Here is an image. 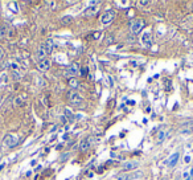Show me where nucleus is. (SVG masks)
<instances>
[{"label":"nucleus","instance_id":"aec40b11","mask_svg":"<svg viewBox=\"0 0 193 180\" xmlns=\"http://www.w3.org/2000/svg\"><path fill=\"white\" fill-rule=\"evenodd\" d=\"M87 73H89V68H81V70H79V74H81L82 77L87 76Z\"/></svg>","mask_w":193,"mask_h":180},{"label":"nucleus","instance_id":"1a4fd4ad","mask_svg":"<svg viewBox=\"0 0 193 180\" xmlns=\"http://www.w3.org/2000/svg\"><path fill=\"white\" fill-rule=\"evenodd\" d=\"M42 47H44V49H45V52H46V54H50V53H52V50H53V48H54V42H53L52 39H48Z\"/></svg>","mask_w":193,"mask_h":180},{"label":"nucleus","instance_id":"c85d7f7f","mask_svg":"<svg viewBox=\"0 0 193 180\" xmlns=\"http://www.w3.org/2000/svg\"><path fill=\"white\" fill-rule=\"evenodd\" d=\"M191 162V156H185V163H189Z\"/></svg>","mask_w":193,"mask_h":180},{"label":"nucleus","instance_id":"7ed1b4c3","mask_svg":"<svg viewBox=\"0 0 193 180\" xmlns=\"http://www.w3.org/2000/svg\"><path fill=\"white\" fill-rule=\"evenodd\" d=\"M3 143H4V146H5V147H8V148L16 147L17 143H19V136L15 135V134H8V135H5Z\"/></svg>","mask_w":193,"mask_h":180},{"label":"nucleus","instance_id":"412c9836","mask_svg":"<svg viewBox=\"0 0 193 180\" xmlns=\"http://www.w3.org/2000/svg\"><path fill=\"white\" fill-rule=\"evenodd\" d=\"M0 81H1L3 82V84H7V82H8V76H7V74H1V77H0Z\"/></svg>","mask_w":193,"mask_h":180},{"label":"nucleus","instance_id":"7c9ffc66","mask_svg":"<svg viewBox=\"0 0 193 180\" xmlns=\"http://www.w3.org/2000/svg\"><path fill=\"white\" fill-rule=\"evenodd\" d=\"M3 168H4V164H1V165H0V171H1Z\"/></svg>","mask_w":193,"mask_h":180},{"label":"nucleus","instance_id":"a878e982","mask_svg":"<svg viewBox=\"0 0 193 180\" xmlns=\"http://www.w3.org/2000/svg\"><path fill=\"white\" fill-rule=\"evenodd\" d=\"M189 179H191V173H189V172H184L183 180H189Z\"/></svg>","mask_w":193,"mask_h":180},{"label":"nucleus","instance_id":"423d86ee","mask_svg":"<svg viewBox=\"0 0 193 180\" xmlns=\"http://www.w3.org/2000/svg\"><path fill=\"white\" fill-rule=\"evenodd\" d=\"M98 12H99L98 5H91V7L86 8V11H85V16H86V17H93V16H95Z\"/></svg>","mask_w":193,"mask_h":180},{"label":"nucleus","instance_id":"20e7f679","mask_svg":"<svg viewBox=\"0 0 193 180\" xmlns=\"http://www.w3.org/2000/svg\"><path fill=\"white\" fill-rule=\"evenodd\" d=\"M69 102L73 106H81L82 102H83V98L81 97V94H79L78 91L73 90V91H70V94H69Z\"/></svg>","mask_w":193,"mask_h":180},{"label":"nucleus","instance_id":"4be33fe9","mask_svg":"<svg viewBox=\"0 0 193 180\" xmlns=\"http://www.w3.org/2000/svg\"><path fill=\"white\" fill-rule=\"evenodd\" d=\"M16 5H17V4H16V3L15 1H12V3H9V9H13V12H17V8H16Z\"/></svg>","mask_w":193,"mask_h":180},{"label":"nucleus","instance_id":"bb28decb","mask_svg":"<svg viewBox=\"0 0 193 180\" xmlns=\"http://www.w3.org/2000/svg\"><path fill=\"white\" fill-rule=\"evenodd\" d=\"M48 5H50V8H56V1H46Z\"/></svg>","mask_w":193,"mask_h":180},{"label":"nucleus","instance_id":"f8f14e48","mask_svg":"<svg viewBox=\"0 0 193 180\" xmlns=\"http://www.w3.org/2000/svg\"><path fill=\"white\" fill-rule=\"evenodd\" d=\"M90 146H91V144H90L89 139H83V141L79 143V150H81L82 152H86V151L90 148Z\"/></svg>","mask_w":193,"mask_h":180},{"label":"nucleus","instance_id":"f257e3e1","mask_svg":"<svg viewBox=\"0 0 193 180\" xmlns=\"http://www.w3.org/2000/svg\"><path fill=\"white\" fill-rule=\"evenodd\" d=\"M144 28V20L143 19H135L130 24V31L132 35H139Z\"/></svg>","mask_w":193,"mask_h":180},{"label":"nucleus","instance_id":"f03ea898","mask_svg":"<svg viewBox=\"0 0 193 180\" xmlns=\"http://www.w3.org/2000/svg\"><path fill=\"white\" fill-rule=\"evenodd\" d=\"M79 70H81L79 64L78 62H74V64L69 65V66L64 70V76L65 77H70V78H75V76H78L79 74Z\"/></svg>","mask_w":193,"mask_h":180},{"label":"nucleus","instance_id":"39448f33","mask_svg":"<svg viewBox=\"0 0 193 180\" xmlns=\"http://www.w3.org/2000/svg\"><path fill=\"white\" fill-rule=\"evenodd\" d=\"M114 19H115V12L114 11H111V9H109L101 16V23L102 24H104V25H107V24H110Z\"/></svg>","mask_w":193,"mask_h":180},{"label":"nucleus","instance_id":"6e6552de","mask_svg":"<svg viewBox=\"0 0 193 180\" xmlns=\"http://www.w3.org/2000/svg\"><path fill=\"white\" fill-rule=\"evenodd\" d=\"M37 66L41 72H46V70H49V68H50V60H48V58L42 60V61L37 62Z\"/></svg>","mask_w":193,"mask_h":180},{"label":"nucleus","instance_id":"c756f323","mask_svg":"<svg viewBox=\"0 0 193 180\" xmlns=\"http://www.w3.org/2000/svg\"><path fill=\"white\" fill-rule=\"evenodd\" d=\"M3 56H4V53H3V49H1V48H0V60L3 58Z\"/></svg>","mask_w":193,"mask_h":180},{"label":"nucleus","instance_id":"4468645a","mask_svg":"<svg viewBox=\"0 0 193 180\" xmlns=\"http://www.w3.org/2000/svg\"><path fill=\"white\" fill-rule=\"evenodd\" d=\"M178 155H180V154L176 152V154H173V155L171 156V158H169V160H168V165H169V167H175V165H176V163H177V160H178Z\"/></svg>","mask_w":193,"mask_h":180},{"label":"nucleus","instance_id":"0eeeda50","mask_svg":"<svg viewBox=\"0 0 193 180\" xmlns=\"http://www.w3.org/2000/svg\"><path fill=\"white\" fill-rule=\"evenodd\" d=\"M141 173L140 172H136V173H124V175H118L116 176V180H132V179H136L139 178Z\"/></svg>","mask_w":193,"mask_h":180},{"label":"nucleus","instance_id":"5701e85b","mask_svg":"<svg viewBox=\"0 0 193 180\" xmlns=\"http://www.w3.org/2000/svg\"><path fill=\"white\" fill-rule=\"evenodd\" d=\"M4 36H5V28L0 25V40L4 39Z\"/></svg>","mask_w":193,"mask_h":180},{"label":"nucleus","instance_id":"9b49d317","mask_svg":"<svg viewBox=\"0 0 193 180\" xmlns=\"http://www.w3.org/2000/svg\"><path fill=\"white\" fill-rule=\"evenodd\" d=\"M140 41H141V44H143L144 47H149V45H151V35H149V32L143 33Z\"/></svg>","mask_w":193,"mask_h":180},{"label":"nucleus","instance_id":"393cba45","mask_svg":"<svg viewBox=\"0 0 193 180\" xmlns=\"http://www.w3.org/2000/svg\"><path fill=\"white\" fill-rule=\"evenodd\" d=\"M139 5L146 7V5H149V1H147V0H141V1H139Z\"/></svg>","mask_w":193,"mask_h":180},{"label":"nucleus","instance_id":"dca6fc26","mask_svg":"<svg viewBox=\"0 0 193 180\" xmlns=\"http://www.w3.org/2000/svg\"><path fill=\"white\" fill-rule=\"evenodd\" d=\"M165 136H167V133H165V131H163V130L159 131V134H157V143L160 144L161 142L164 141V138H165Z\"/></svg>","mask_w":193,"mask_h":180},{"label":"nucleus","instance_id":"ddd939ff","mask_svg":"<svg viewBox=\"0 0 193 180\" xmlns=\"http://www.w3.org/2000/svg\"><path fill=\"white\" fill-rule=\"evenodd\" d=\"M37 58H38V62L46 58V52H45L44 47H40L38 49H37Z\"/></svg>","mask_w":193,"mask_h":180},{"label":"nucleus","instance_id":"9d476101","mask_svg":"<svg viewBox=\"0 0 193 180\" xmlns=\"http://www.w3.org/2000/svg\"><path fill=\"white\" fill-rule=\"evenodd\" d=\"M138 165H139V163L138 162H126L123 164V170L124 171H134V170H136L138 168Z\"/></svg>","mask_w":193,"mask_h":180},{"label":"nucleus","instance_id":"2eb2a0df","mask_svg":"<svg viewBox=\"0 0 193 180\" xmlns=\"http://www.w3.org/2000/svg\"><path fill=\"white\" fill-rule=\"evenodd\" d=\"M114 4L118 5L119 8H128L130 5H131V1H127V0L122 1V0H118V1H114Z\"/></svg>","mask_w":193,"mask_h":180},{"label":"nucleus","instance_id":"6ab92c4d","mask_svg":"<svg viewBox=\"0 0 193 180\" xmlns=\"http://www.w3.org/2000/svg\"><path fill=\"white\" fill-rule=\"evenodd\" d=\"M61 21H62V24H69V23L73 21V17L72 16H64V17L61 19Z\"/></svg>","mask_w":193,"mask_h":180},{"label":"nucleus","instance_id":"cd10ccee","mask_svg":"<svg viewBox=\"0 0 193 180\" xmlns=\"http://www.w3.org/2000/svg\"><path fill=\"white\" fill-rule=\"evenodd\" d=\"M66 5H70V4H75V1H65Z\"/></svg>","mask_w":193,"mask_h":180},{"label":"nucleus","instance_id":"b1692460","mask_svg":"<svg viewBox=\"0 0 193 180\" xmlns=\"http://www.w3.org/2000/svg\"><path fill=\"white\" fill-rule=\"evenodd\" d=\"M164 81H165V90L169 91V90H171V86H172L171 81H169V79H164Z\"/></svg>","mask_w":193,"mask_h":180},{"label":"nucleus","instance_id":"f3484780","mask_svg":"<svg viewBox=\"0 0 193 180\" xmlns=\"http://www.w3.org/2000/svg\"><path fill=\"white\" fill-rule=\"evenodd\" d=\"M8 66H9V69L12 70V72H19V70H20L19 64H17V62H15V61L9 62V65H8Z\"/></svg>","mask_w":193,"mask_h":180},{"label":"nucleus","instance_id":"a211bd4d","mask_svg":"<svg viewBox=\"0 0 193 180\" xmlns=\"http://www.w3.org/2000/svg\"><path fill=\"white\" fill-rule=\"evenodd\" d=\"M69 86H70V87H73V89H77V87L79 86L78 79H75V78H70V81H69Z\"/></svg>","mask_w":193,"mask_h":180}]
</instances>
